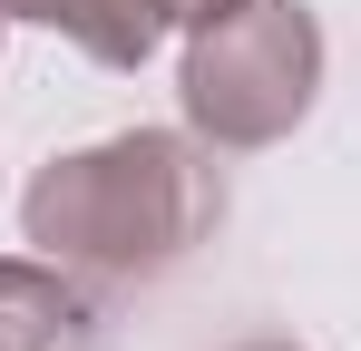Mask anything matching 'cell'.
Returning <instances> with one entry per match:
<instances>
[{"label":"cell","instance_id":"cell-1","mask_svg":"<svg viewBox=\"0 0 361 351\" xmlns=\"http://www.w3.org/2000/svg\"><path fill=\"white\" fill-rule=\"evenodd\" d=\"M215 225H225V166L205 156V137L176 127H127L78 156H49L20 195V234L59 273L98 283H147L185 264Z\"/></svg>","mask_w":361,"mask_h":351},{"label":"cell","instance_id":"cell-2","mask_svg":"<svg viewBox=\"0 0 361 351\" xmlns=\"http://www.w3.org/2000/svg\"><path fill=\"white\" fill-rule=\"evenodd\" d=\"M185 127L205 147H274L322 98V20L302 0H235L185 30Z\"/></svg>","mask_w":361,"mask_h":351},{"label":"cell","instance_id":"cell-3","mask_svg":"<svg viewBox=\"0 0 361 351\" xmlns=\"http://www.w3.org/2000/svg\"><path fill=\"white\" fill-rule=\"evenodd\" d=\"M88 292L49 254H0V351H88Z\"/></svg>","mask_w":361,"mask_h":351},{"label":"cell","instance_id":"cell-4","mask_svg":"<svg viewBox=\"0 0 361 351\" xmlns=\"http://www.w3.org/2000/svg\"><path fill=\"white\" fill-rule=\"evenodd\" d=\"M215 10H235V0H88V20H78L68 39L98 58V68H147L166 30H195V20H215Z\"/></svg>","mask_w":361,"mask_h":351},{"label":"cell","instance_id":"cell-5","mask_svg":"<svg viewBox=\"0 0 361 351\" xmlns=\"http://www.w3.org/2000/svg\"><path fill=\"white\" fill-rule=\"evenodd\" d=\"M0 20H49V30H78L88 0H0Z\"/></svg>","mask_w":361,"mask_h":351},{"label":"cell","instance_id":"cell-6","mask_svg":"<svg viewBox=\"0 0 361 351\" xmlns=\"http://www.w3.org/2000/svg\"><path fill=\"white\" fill-rule=\"evenodd\" d=\"M235 351H302V342H274V332H264V342H235Z\"/></svg>","mask_w":361,"mask_h":351},{"label":"cell","instance_id":"cell-7","mask_svg":"<svg viewBox=\"0 0 361 351\" xmlns=\"http://www.w3.org/2000/svg\"><path fill=\"white\" fill-rule=\"evenodd\" d=\"M0 30H10V20H0Z\"/></svg>","mask_w":361,"mask_h":351}]
</instances>
